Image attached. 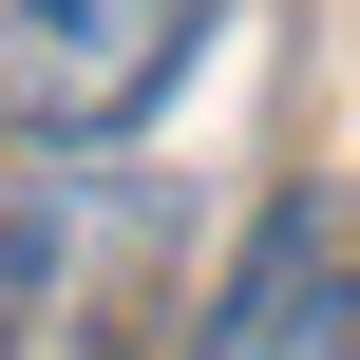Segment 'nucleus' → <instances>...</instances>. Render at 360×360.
Listing matches in <instances>:
<instances>
[{
	"label": "nucleus",
	"instance_id": "obj_4",
	"mask_svg": "<svg viewBox=\"0 0 360 360\" xmlns=\"http://www.w3.org/2000/svg\"><path fill=\"white\" fill-rule=\"evenodd\" d=\"M323 360H360V304H323Z\"/></svg>",
	"mask_w": 360,
	"mask_h": 360
},
{
	"label": "nucleus",
	"instance_id": "obj_1",
	"mask_svg": "<svg viewBox=\"0 0 360 360\" xmlns=\"http://www.w3.org/2000/svg\"><path fill=\"white\" fill-rule=\"evenodd\" d=\"M133 323H171V171L57 152L0 190V360H133Z\"/></svg>",
	"mask_w": 360,
	"mask_h": 360
},
{
	"label": "nucleus",
	"instance_id": "obj_3",
	"mask_svg": "<svg viewBox=\"0 0 360 360\" xmlns=\"http://www.w3.org/2000/svg\"><path fill=\"white\" fill-rule=\"evenodd\" d=\"M304 323H323V209L266 228V266H247V304L209 323V360H266V342H304Z\"/></svg>",
	"mask_w": 360,
	"mask_h": 360
},
{
	"label": "nucleus",
	"instance_id": "obj_2",
	"mask_svg": "<svg viewBox=\"0 0 360 360\" xmlns=\"http://www.w3.org/2000/svg\"><path fill=\"white\" fill-rule=\"evenodd\" d=\"M228 0H0V133L38 152H114L190 57H209Z\"/></svg>",
	"mask_w": 360,
	"mask_h": 360
}]
</instances>
